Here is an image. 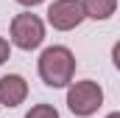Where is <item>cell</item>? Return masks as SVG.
Segmentation results:
<instances>
[{"mask_svg": "<svg viewBox=\"0 0 120 118\" xmlns=\"http://www.w3.org/2000/svg\"><path fill=\"white\" fill-rule=\"evenodd\" d=\"M87 20L81 0H53L48 6V23L56 31H73Z\"/></svg>", "mask_w": 120, "mask_h": 118, "instance_id": "obj_4", "label": "cell"}, {"mask_svg": "<svg viewBox=\"0 0 120 118\" xmlns=\"http://www.w3.org/2000/svg\"><path fill=\"white\" fill-rule=\"evenodd\" d=\"M101 104H103V90H101L98 82H92V79L75 82V84L67 87V107H70L73 115L90 118V115H95L101 110Z\"/></svg>", "mask_w": 120, "mask_h": 118, "instance_id": "obj_2", "label": "cell"}, {"mask_svg": "<svg viewBox=\"0 0 120 118\" xmlns=\"http://www.w3.org/2000/svg\"><path fill=\"white\" fill-rule=\"evenodd\" d=\"M17 3H20V6H28V8H31V6H39V3H45V0H17Z\"/></svg>", "mask_w": 120, "mask_h": 118, "instance_id": "obj_10", "label": "cell"}, {"mask_svg": "<svg viewBox=\"0 0 120 118\" xmlns=\"http://www.w3.org/2000/svg\"><path fill=\"white\" fill-rule=\"evenodd\" d=\"M25 118H59V113H56V107H50V104H34Z\"/></svg>", "mask_w": 120, "mask_h": 118, "instance_id": "obj_7", "label": "cell"}, {"mask_svg": "<svg viewBox=\"0 0 120 118\" xmlns=\"http://www.w3.org/2000/svg\"><path fill=\"white\" fill-rule=\"evenodd\" d=\"M8 56H11V45H8V39H3V37H0V65H3Z\"/></svg>", "mask_w": 120, "mask_h": 118, "instance_id": "obj_8", "label": "cell"}, {"mask_svg": "<svg viewBox=\"0 0 120 118\" xmlns=\"http://www.w3.org/2000/svg\"><path fill=\"white\" fill-rule=\"evenodd\" d=\"M112 62H115V67L120 70V39L115 42V48H112Z\"/></svg>", "mask_w": 120, "mask_h": 118, "instance_id": "obj_9", "label": "cell"}, {"mask_svg": "<svg viewBox=\"0 0 120 118\" xmlns=\"http://www.w3.org/2000/svg\"><path fill=\"white\" fill-rule=\"evenodd\" d=\"M39 79L48 87H67L75 76V56L64 45H50L39 56Z\"/></svg>", "mask_w": 120, "mask_h": 118, "instance_id": "obj_1", "label": "cell"}, {"mask_svg": "<svg viewBox=\"0 0 120 118\" xmlns=\"http://www.w3.org/2000/svg\"><path fill=\"white\" fill-rule=\"evenodd\" d=\"M106 118H120V110H117V113H109Z\"/></svg>", "mask_w": 120, "mask_h": 118, "instance_id": "obj_11", "label": "cell"}, {"mask_svg": "<svg viewBox=\"0 0 120 118\" xmlns=\"http://www.w3.org/2000/svg\"><path fill=\"white\" fill-rule=\"evenodd\" d=\"M11 42L22 51H34L45 42V23L31 14V11H22L11 20Z\"/></svg>", "mask_w": 120, "mask_h": 118, "instance_id": "obj_3", "label": "cell"}, {"mask_svg": "<svg viewBox=\"0 0 120 118\" xmlns=\"http://www.w3.org/2000/svg\"><path fill=\"white\" fill-rule=\"evenodd\" d=\"M90 20H109L117 11V0H81Z\"/></svg>", "mask_w": 120, "mask_h": 118, "instance_id": "obj_6", "label": "cell"}, {"mask_svg": "<svg viewBox=\"0 0 120 118\" xmlns=\"http://www.w3.org/2000/svg\"><path fill=\"white\" fill-rule=\"evenodd\" d=\"M28 98V82L20 73H8L0 79V104L3 107H20Z\"/></svg>", "mask_w": 120, "mask_h": 118, "instance_id": "obj_5", "label": "cell"}]
</instances>
